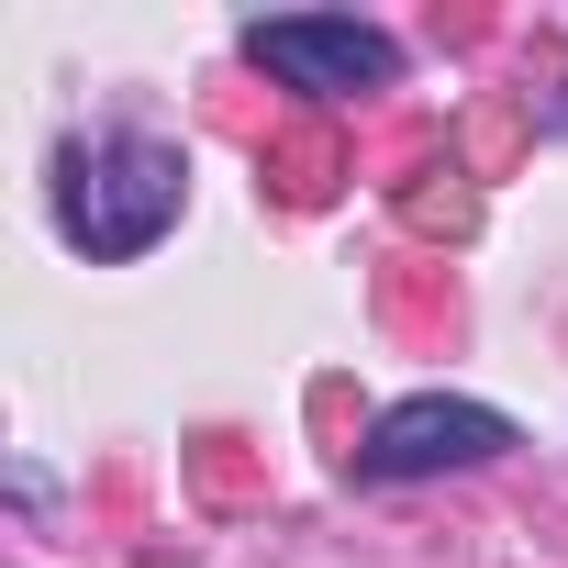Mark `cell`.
<instances>
[{
    "label": "cell",
    "instance_id": "obj_3",
    "mask_svg": "<svg viewBox=\"0 0 568 568\" xmlns=\"http://www.w3.org/2000/svg\"><path fill=\"white\" fill-rule=\"evenodd\" d=\"M245 57L302 90V101H357V90H390L402 79V34L357 23V12H291V23H245Z\"/></svg>",
    "mask_w": 568,
    "mask_h": 568
},
{
    "label": "cell",
    "instance_id": "obj_1",
    "mask_svg": "<svg viewBox=\"0 0 568 568\" xmlns=\"http://www.w3.org/2000/svg\"><path fill=\"white\" fill-rule=\"evenodd\" d=\"M190 212V156L145 123H112V134H79L57 145V234L90 256V267H134L168 245V223Z\"/></svg>",
    "mask_w": 568,
    "mask_h": 568
},
{
    "label": "cell",
    "instance_id": "obj_2",
    "mask_svg": "<svg viewBox=\"0 0 568 568\" xmlns=\"http://www.w3.org/2000/svg\"><path fill=\"white\" fill-rule=\"evenodd\" d=\"M490 457H513V413H490L468 390H413L357 435L346 468L368 490H402V479H446V468H490Z\"/></svg>",
    "mask_w": 568,
    "mask_h": 568
}]
</instances>
